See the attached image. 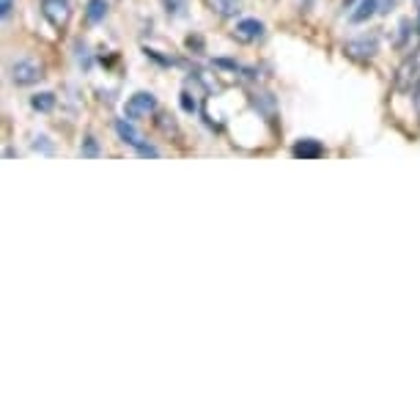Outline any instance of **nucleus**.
Wrapping results in <instances>:
<instances>
[{"label":"nucleus","mask_w":420,"mask_h":420,"mask_svg":"<svg viewBox=\"0 0 420 420\" xmlns=\"http://www.w3.org/2000/svg\"><path fill=\"white\" fill-rule=\"evenodd\" d=\"M344 52L349 55V58H355V61H371V58H377V52H379V39L371 33V36H357V39H349L346 44H344Z\"/></svg>","instance_id":"1"},{"label":"nucleus","mask_w":420,"mask_h":420,"mask_svg":"<svg viewBox=\"0 0 420 420\" xmlns=\"http://www.w3.org/2000/svg\"><path fill=\"white\" fill-rule=\"evenodd\" d=\"M420 85V58H407L396 74V91L401 94H415V88Z\"/></svg>","instance_id":"2"},{"label":"nucleus","mask_w":420,"mask_h":420,"mask_svg":"<svg viewBox=\"0 0 420 420\" xmlns=\"http://www.w3.org/2000/svg\"><path fill=\"white\" fill-rule=\"evenodd\" d=\"M41 77H44V69L36 61H30V58H19V61L11 63V80L17 85H33Z\"/></svg>","instance_id":"3"},{"label":"nucleus","mask_w":420,"mask_h":420,"mask_svg":"<svg viewBox=\"0 0 420 420\" xmlns=\"http://www.w3.org/2000/svg\"><path fill=\"white\" fill-rule=\"evenodd\" d=\"M157 113V96L149 94V91H138L129 102H127V118L132 121H140V118H149Z\"/></svg>","instance_id":"4"},{"label":"nucleus","mask_w":420,"mask_h":420,"mask_svg":"<svg viewBox=\"0 0 420 420\" xmlns=\"http://www.w3.org/2000/svg\"><path fill=\"white\" fill-rule=\"evenodd\" d=\"M41 14L50 19L52 28H66L72 17V3L69 0H41Z\"/></svg>","instance_id":"5"},{"label":"nucleus","mask_w":420,"mask_h":420,"mask_svg":"<svg viewBox=\"0 0 420 420\" xmlns=\"http://www.w3.org/2000/svg\"><path fill=\"white\" fill-rule=\"evenodd\" d=\"M261 36H264V22H258V19H242L233 28V39L242 41V44H253Z\"/></svg>","instance_id":"6"},{"label":"nucleus","mask_w":420,"mask_h":420,"mask_svg":"<svg viewBox=\"0 0 420 420\" xmlns=\"http://www.w3.org/2000/svg\"><path fill=\"white\" fill-rule=\"evenodd\" d=\"M116 132H118V138H121L127 146H135V149H140V146L146 143V140H143V135H140V132L132 127V118H127V116L116 121Z\"/></svg>","instance_id":"7"},{"label":"nucleus","mask_w":420,"mask_h":420,"mask_svg":"<svg viewBox=\"0 0 420 420\" xmlns=\"http://www.w3.org/2000/svg\"><path fill=\"white\" fill-rule=\"evenodd\" d=\"M291 154H294L297 160H319V157L324 154V146H322L319 140H313V138H305V140L294 143Z\"/></svg>","instance_id":"8"},{"label":"nucleus","mask_w":420,"mask_h":420,"mask_svg":"<svg viewBox=\"0 0 420 420\" xmlns=\"http://www.w3.org/2000/svg\"><path fill=\"white\" fill-rule=\"evenodd\" d=\"M379 8H382V0H360V3L355 6V11L349 14V19H352L355 25H363V22H368L374 14H379Z\"/></svg>","instance_id":"9"},{"label":"nucleus","mask_w":420,"mask_h":420,"mask_svg":"<svg viewBox=\"0 0 420 420\" xmlns=\"http://www.w3.org/2000/svg\"><path fill=\"white\" fill-rule=\"evenodd\" d=\"M107 17V0H88V6H85V19L88 22H102Z\"/></svg>","instance_id":"10"},{"label":"nucleus","mask_w":420,"mask_h":420,"mask_svg":"<svg viewBox=\"0 0 420 420\" xmlns=\"http://www.w3.org/2000/svg\"><path fill=\"white\" fill-rule=\"evenodd\" d=\"M30 107H33V110H39V113H50V110L55 107V94L44 91V94L30 96Z\"/></svg>","instance_id":"11"},{"label":"nucleus","mask_w":420,"mask_h":420,"mask_svg":"<svg viewBox=\"0 0 420 420\" xmlns=\"http://www.w3.org/2000/svg\"><path fill=\"white\" fill-rule=\"evenodd\" d=\"M211 6H214V11H217L220 17H233V14H239V0H211Z\"/></svg>","instance_id":"12"},{"label":"nucleus","mask_w":420,"mask_h":420,"mask_svg":"<svg viewBox=\"0 0 420 420\" xmlns=\"http://www.w3.org/2000/svg\"><path fill=\"white\" fill-rule=\"evenodd\" d=\"M80 154H83V157H91V160L102 154V151H99V143H96L94 135H85V140H83V146H80Z\"/></svg>","instance_id":"13"},{"label":"nucleus","mask_w":420,"mask_h":420,"mask_svg":"<svg viewBox=\"0 0 420 420\" xmlns=\"http://www.w3.org/2000/svg\"><path fill=\"white\" fill-rule=\"evenodd\" d=\"M157 124H160V129H162V132H168V135H171V132H174V135H179V127H176V121H171V116L160 113V116H157Z\"/></svg>","instance_id":"14"},{"label":"nucleus","mask_w":420,"mask_h":420,"mask_svg":"<svg viewBox=\"0 0 420 420\" xmlns=\"http://www.w3.org/2000/svg\"><path fill=\"white\" fill-rule=\"evenodd\" d=\"M185 8H187V0H165V11H168L171 17H182Z\"/></svg>","instance_id":"15"},{"label":"nucleus","mask_w":420,"mask_h":420,"mask_svg":"<svg viewBox=\"0 0 420 420\" xmlns=\"http://www.w3.org/2000/svg\"><path fill=\"white\" fill-rule=\"evenodd\" d=\"M77 61H80V66L88 72L91 69V58H88V50H85V44H80L77 41Z\"/></svg>","instance_id":"16"},{"label":"nucleus","mask_w":420,"mask_h":420,"mask_svg":"<svg viewBox=\"0 0 420 420\" xmlns=\"http://www.w3.org/2000/svg\"><path fill=\"white\" fill-rule=\"evenodd\" d=\"M33 149L41 151V154H52V146H50V140H47L44 135H39V138L33 140Z\"/></svg>","instance_id":"17"},{"label":"nucleus","mask_w":420,"mask_h":420,"mask_svg":"<svg viewBox=\"0 0 420 420\" xmlns=\"http://www.w3.org/2000/svg\"><path fill=\"white\" fill-rule=\"evenodd\" d=\"M182 107H185L187 113H196V110H198V102H196V99H193V96L185 91V94H182Z\"/></svg>","instance_id":"18"},{"label":"nucleus","mask_w":420,"mask_h":420,"mask_svg":"<svg viewBox=\"0 0 420 420\" xmlns=\"http://www.w3.org/2000/svg\"><path fill=\"white\" fill-rule=\"evenodd\" d=\"M138 157H160V151H157L154 146H149V143H143V146L138 149Z\"/></svg>","instance_id":"19"},{"label":"nucleus","mask_w":420,"mask_h":420,"mask_svg":"<svg viewBox=\"0 0 420 420\" xmlns=\"http://www.w3.org/2000/svg\"><path fill=\"white\" fill-rule=\"evenodd\" d=\"M11 8H14V0H0V17L3 19L11 14Z\"/></svg>","instance_id":"20"},{"label":"nucleus","mask_w":420,"mask_h":420,"mask_svg":"<svg viewBox=\"0 0 420 420\" xmlns=\"http://www.w3.org/2000/svg\"><path fill=\"white\" fill-rule=\"evenodd\" d=\"M415 110H418V118H420V85L415 88Z\"/></svg>","instance_id":"21"},{"label":"nucleus","mask_w":420,"mask_h":420,"mask_svg":"<svg viewBox=\"0 0 420 420\" xmlns=\"http://www.w3.org/2000/svg\"><path fill=\"white\" fill-rule=\"evenodd\" d=\"M418 8H420V0H418ZM418 33H420V11H418Z\"/></svg>","instance_id":"22"}]
</instances>
